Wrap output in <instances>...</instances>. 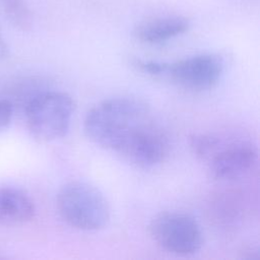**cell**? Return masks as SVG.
Wrapping results in <instances>:
<instances>
[{
    "mask_svg": "<svg viewBox=\"0 0 260 260\" xmlns=\"http://www.w3.org/2000/svg\"><path fill=\"white\" fill-rule=\"evenodd\" d=\"M83 128L95 144L139 168H152L169 153L168 138L151 109L133 96L104 100L86 114Z\"/></svg>",
    "mask_w": 260,
    "mask_h": 260,
    "instance_id": "cell-1",
    "label": "cell"
},
{
    "mask_svg": "<svg viewBox=\"0 0 260 260\" xmlns=\"http://www.w3.org/2000/svg\"><path fill=\"white\" fill-rule=\"evenodd\" d=\"M134 65L149 75L168 79L192 92L211 89L223 72L222 59L215 54H199L172 63L135 60Z\"/></svg>",
    "mask_w": 260,
    "mask_h": 260,
    "instance_id": "cell-2",
    "label": "cell"
},
{
    "mask_svg": "<svg viewBox=\"0 0 260 260\" xmlns=\"http://www.w3.org/2000/svg\"><path fill=\"white\" fill-rule=\"evenodd\" d=\"M57 210L62 219L81 231L104 229L111 218L110 204L105 195L85 182H70L58 192Z\"/></svg>",
    "mask_w": 260,
    "mask_h": 260,
    "instance_id": "cell-3",
    "label": "cell"
},
{
    "mask_svg": "<svg viewBox=\"0 0 260 260\" xmlns=\"http://www.w3.org/2000/svg\"><path fill=\"white\" fill-rule=\"evenodd\" d=\"M74 112V102L63 91L46 90L32 96L25 108L27 128L41 142H49L66 135Z\"/></svg>",
    "mask_w": 260,
    "mask_h": 260,
    "instance_id": "cell-4",
    "label": "cell"
},
{
    "mask_svg": "<svg viewBox=\"0 0 260 260\" xmlns=\"http://www.w3.org/2000/svg\"><path fill=\"white\" fill-rule=\"evenodd\" d=\"M148 230L161 249L178 256L193 255L203 245L200 225L194 217L183 212H160L150 220Z\"/></svg>",
    "mask_w": 260,
    "mask_h": 260,
    "instance_id": "cell-5",
    "label": "cell"
},
{
    "mask_svg": "<svg viewBox=\"0 0 260 260\" xmlns=\"http://www.w3.org/2000/svg\"><path fill=\"white\" fill-rule=\"evenodd\" d=\"M209 170L215 179L233 180L249 173L258 160V151L249 142H233L219 147L209 157Z\"/></svg>",
    "mask_w": 260,
    "mask_h": 260,
    "instance_id": "cell-6",
    "label": "cell"
},
{
    "mask_svg": "<svg viewBox=\"0 0 260 260\" xmlns=\"http://www.w3.org/2000/svg\"><path fill=\"white\" fill-rule=\"evenodd\" d=\"M189 26L190 22L184 16H164L139 23L134 36L142 43L159 44L184 34Z\"/></svg>",
    "mask_w": 260,
    "mask_h": 260,
    "instance_id": "cell-7",
    "label": "cell"
},
{
    "mask_svg": "<svg viewBox=\"0 0 260 260\" xmlns=\"http://www.w3.org/2000/svg\"><path fill=\"white\" fill-rule=\"evenodd\" d=\"M35 215L30 198L14 188L0 189V225L23 223Z\"/></svg>",
    "mask_w": 260,
    "mask_h": 260,
    "instance_id": "cell-8",
    "label": "cell"
},
{
    "mask_svg": "<svg viewBox=\"0 0 260 260\" xmlns=\"http://www.w3.org/2000/svg\"><path fill=\"white\" fill-rule=\"evenodd\" d=\"M8 19L17 27L27 29L31 24V14L22 0H3Z\"/></svg>",
    "mask_w": 260,
    "mask_h": 260,
    "instance_id": "cell-9",
    "label": "cell"
},
{
    "mask_svg": "<svg viewBox=\"0 0 260 260\" xmlns=\"http://www.w3.org/2000/svg\"><path fill=\"white\" fill-rule=\"evenodd\" d=\"M220 140L207 134H195L190 138V147L194 154L199 157H210L218 148Z\"/></svg>",
    "mask_w": 260,
    "mask_h": 260,
    "instance_id": "cell-10",
    "label": "cell"
},
{
    "mask_svg": "<svg viewBox=\"0 0 260 260\" xmlns=\"http://www.w3.org/2000/svg\"><path fill=\"white\" fill-rule=\"evenodd\" d=\"M13 107L9 101H0V130L6 128L12 119Z\"/></svg>",
    "mask_w": 260,
    "mask_h": 260,
    "instance_id": "cell-11",
    "label": "cell"
},
{
    "mask_svg": "<svg viewBox=\"0 0 260 260\" xmlns=\"http://www.w3.org/2000/svg\"><path fill=\"white\" fill-rule=\"evenodd\" d=\"M259 248L257 246H249L243 249L242 258L248 260H258L260 257Z\"/></svg>",
    "mask_w": 260,
    "mask_h": 260,
    "instance_id": "cell-12",
    "label": "cell"
},
{
    "mask_svg": "<svg viewBox=\"0 0 260 260\" xmlns=\"http://www.w3.org/2000/svg\"><path fill=\"white\" fill-rule=\"evenodd\" d=\"M7 53H8V50H7L6 44H5V42L3 41V38H2L1 31H0V58H4V57H6Z\"/></svg>",
    "mask_w": 260,
    "mask_h": 260,
    "instance_id": "cell-13",
    "label": "cell"
}]
</instances>
